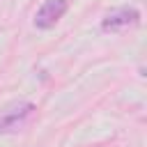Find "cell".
<instances>
[{
  "label": "cell",
  "instance_id": "cell-1",
  "mask_svg": "<svg viewBox=\"0 0 147 147\" xmlns=\"http://www.w3.org/2000/svg\"><path fill=\"white\" fill-rule=\"evenodd\" d=\"M34 106L30 101H16L11 106H7L5 110H0V131L7 133V131H16L30 115H32Z\"/></svg>",
  "mask_w": 147,
  "mask_h": 147
},
{
  "label": "cell",
  "instance_id": "cell-2",
  "mask_svg": "<svg viewBox=\"0 0 147 147\" xmlns=\"http://www.w3.org/2000/svg\"><path fill=\"white\" fill-rule=\"evenodd\" d=\"M138 21H140V11H138V9H133V7H119V9L110 11V14L103 18L101 28H103L106 32H122V30H126V28L138 25Z\"/></svg>",
  "mask_w": 147,
  "mask_h": 147
},
{
  "label": "cell",
  "instance_id": "cell-3",
  "mask_svg": "<svg viewBox=\"0 0 147 147\" xmlns=\"http://www.w3.org/2000/svg\"><path fill=\"white\" fill-rule=\"evenodd\" d=\"M67 9H69L67 0H46L39 7V11L34 14V25L41 28V30H48V28H53L67 14Z\"/></svg>",
  "mask_w": 147,
  "mask_h": 147
}]
</instances>
